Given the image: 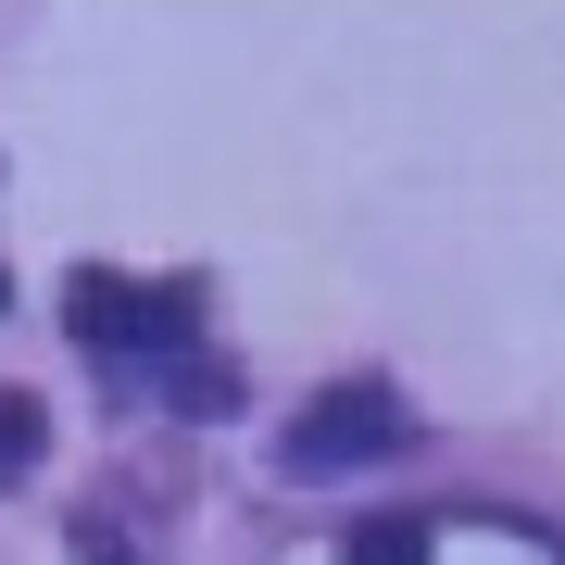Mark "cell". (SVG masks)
Wrapping results in <instances>:
<instances>
[{
	"mask_svg": "<svg viewBox=\"0 0 565 565\" xmlns=\"http://www.w3.org/2000/svg\"><path fill=\"white\" fill-rule=\"evenodd\" d=\"M415 440V415H403V390L390 377H340V390H315L302 403V427H289V465H302V478H327V465H352V452H403Z\"/></svg>",
	"mask_w": 565,
	"mask_h": 565,
	"instance_id": "cell-1",
	"label": "cell"
},
{
	"mask_svg": "<svg viewBox=\"0 0 565 565\" xmlns=\"http://www.w3.org/2000/svg\"><path fill=\"white\" fill-rule=\"evenodd\" d=\"M189 302H202V289L189 277H163V289H139V277H102V264H88L76 277V327L102 352H126V340H189Z\"/></svg>",
	"mask_w": 565,
	"mask_h": 565,
	"instance_id": "cell-2",
	"label": "cell"
},
{
	"mask_svg": "<svg viewBox=\"0 0 565 565\" xmlns=\"http://www.w3.org/2000/svg\"><path fill=\"white\" fill-rule=\"evenodd\" d=\"M340 565H427V515H364L340 541Z\"/></svg>",
	"mask_w": 565,
	"mask_h": 565,
	"instance_id": "cell-3",
	"label": "cell"
},
{
	"mask_svg": "<svg viewBox=\"0 0 565 565\" xmlns=\"http://www.w3.org/2000/svg\"><path fill=\"white\" fill-rule=\"evenodd\" d=\"M39 403H25V390H0V478H25V465H39Z\"/></svg>",
	"mask_w": 565,
	"mask_h": 565,
	"instance_id": "cell-4",
	"label": "cell"
}]
</instances>
